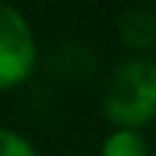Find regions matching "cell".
<instances>
[{
    "instance_id": "cell-5",
    "label": "cell",
    "mask_w": 156,
    "mask_h": 156,
    "mask_svg": "<svg viewBox=\"0 0 156 156\" xmlns=\"http://www.w3.org/2000/svg\"><path fill=\"white\" fill-rule=\"evenodd\" d=\"M101 156H151V151L140 130L115 128L101 143Z\"/></svg>"
},
{
    "instance_id": "cell-7",
    "label": "cell",
    "mask_w": 156,
    "mask_h": 156,
    "mask_svg": "<svg viewBox=\"0 0 156 156\" xmlns=\"http://www.w3.org/2000/svg\"><path fill=\"white\" fill-rule=\"evenodd\" d=\"M151 156H156V154H151Z\"/></svg>"
},
{
    "instance_id": "cell-2",
    "label": "cell",
    "mask_w": 156,
    "mask_h": 156,
    "mask_svg": "<svg viewBox=\"0 0 156 156\" xmlns=\"http://www.w3.org/2000/svg\"><path fill=\"white\" fill-rule=\"evenodd\" d=\"M37 68V42L26 16L0 3V91L29 81Z\"/></svg>"
},
{
    "instance_id": "cell-3",
    "label": "cell",
    "mask_w": 156,
    "mask_h": 156,
    "mask_svg": "<svg viewBox=\"0 0 156 156\" xmlns=\"http://www.w3.org/2000/svg\"><path fill=\"white\" fill-rule=\"evenodd\" d=\"M117 34L128 50L146 52L151 47H156V11L143 5L122 11L120 21H117Z\"/></svg>"
},
{
    "instance_id": "cell-6",
    "label": "cell",
    "mask_w": 156,
    "mask_h": 156,
    "mask_svg": "<svg viewBox=\"0 0 156 156\" xmlns=\"http://www.w3.org/2000/svg\"><path fill=\"white\" fill-rule=\"evenodd\" d=\"M0 156H37V151L18 133L0 128Z\"/></svg>"
},
{
    "instance_id": "cell-1",
    "label": "cell",
    "mask_w": 156,
    "mask_h": 156,
    "mask_svg": "<svg viewBox=\"0 0 156 156\" xmlns=\"http://www.w3.org/2000/svg\"><path fill=\"white\" fill-rule=\"evenodd\" d=\"M101 109L115 128L140 130L156 117V62L130 57L112 70Z\"/></svg>"
},
{
    "instance_id": "cell-4",
    "label": "cell",
    "mask_w": 156,
    "mask_h": 156,
    "mask_svg": "<svg viewBox=\"0 0 156 156\" xmlns=\"http://www.w3.org/2000/svg\"><path fill=\"white\" fill-rule=\"evenodd\" d=\"M96 60L86 47H78V44H68V47H60L57 55L52 57V68L60 78L65 81H81L83 76H89L94 70Z\"/></svg>"
}]
</instances>
